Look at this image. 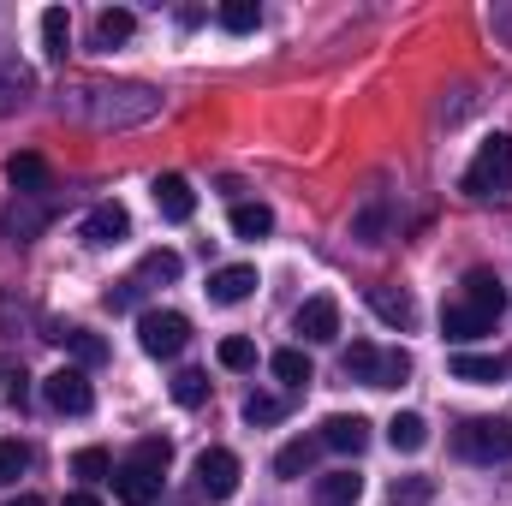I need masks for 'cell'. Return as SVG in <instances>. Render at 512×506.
<instances>
[{
    "instance_id": "33",
    "label": "cell",
    "mask_w": 512,
    "mask_h": 506,
    "mask_svg": "<svg viewBox=\"0 0 512 506\" xmlns=\"http://www.w3.org/2000/svg\"><path fill=\"white\" fill-rule=\"evenodd\" d=\"M179 274H185V256L179 251H149L143 268H137V280H179Z\"/></svg>"
},
{
    "instance_id": "8",
    "label": "cell",
    "mask_w": 512,
    "mask_h": 506,
    "mask_svg": "<svg viewBox=\"0 0 512 506\" xmlns=\"http://www.w3.org/2000/svg\"><path fill=\"white\" fill-rule=\"evenodd\" d=\"M48 227H54V203H48V197H12L6 215H0V233H6L12 245H30V239H42Z\"/></svg>"
},
{
    "instance_id": "27",
    "label": "cell",
    "mask_w": 512,
    "mask_h": 506,
    "mask_svg": "<svg viewBox=\"0 0 512 506\" xmlns=\"http://www.w3.org/2000/svg\"><path fill=\"white\" fill-rule=\"evenodd\" d=\"M370 310H376L382 322H393V328H411V322H417V304H411L405 292H387V286H370Z\"/></svg>"
},
{
    "instance_id": "2",
    "label": "cell",
    "mask_w": 512,
    "mask_h": 506,
    "mask_svg": "<svg viewBox=\"0 0 512 506\" xmlns=\"http://www.w3.org/2000/svg\"><path fill=\"white\" fill-rule=\"evenodd\" d=\"M340 370L352 381H364V387H405L411 381V352H399V346H370V340H352L346 346V358H340Z\"/></svg>"
},
{
    "instance_id": "13",
    "label": "cell",
    "mask_w": 512,
    "mask_h": 506,
    "mask_svg": "<svg viewBox=\"0 0 512 506\" xmlns=\"http://www.w3.org/2000/svg\"><path fill=\"white\" fill-rule=\"evenodd\" d=\"M155 209H161V221L185 227V221L197 215V191H191V179H185V173H161V179H155Z\"/></svg>"
},
{
    "instance_id": "30",
    "label": "cell",
    "mask_w": 512,
    "mask_h": 506,
    "mask_svg": "<svg viewBox=\"0 0 512 506\" xmlns=\"http://www.w3.org/2000/svg\"><path fill=\"white\" fill-rule=\"evenodd\" d=\"M268 370H274V376L286 381V387H310V381H316V370H310V358H304L298 346L274 352V358H268Z\"/></svg>"
},
{
    "instance_id": "18",
    "label": "cell",
    "mask_w": 512,
    "mask_h": 506,
    "mask_svg": "<svg viewBox=\"0 0 512 506\" xmlns=\"http://www.w3.org/2000/svg\"><path fill=\"white\" fill-rule=\"evenodd\" d=\"M316 453H322V441H316V435H298V441H286V447L274 453V477H286V483L310 477V471H316Z\"/></svg>"
},
{
    "instance_id": "34",
    "label": "cell",
    "mask_w": 512,
    "mask_h": 506,
    "mask_svg": "<svg viewBox=\"0 0 512 506\" xmlns=\"http://www.w3.org/2000/svg\"><path fill=\"white\" fill-rule=\"evenodd\" d=\"M286 417V399H274V393H251L245 399V423L251 429H268V423H280Z\"/></svg>"
},
{
    "instance_id": "7",
    "label": "cell",
    "mask_w": 512,
    "mask_h": 506,
    "mask_svg": "<svg viewBox=\"0 0 512 506\" xmlns=\"http://www.w3.org/2000/svg\"><path fill=\"white\" fill-rule=\"evenodd\" d=\"M191 477H197V489H203L209 501H233V495H239V453H227V447H203L197 465H191Z\"/></svg>"
},
{
    "instance_id": "41",
    "label": "cell",
    "mask_w": 512,
    "mask_h": 506,
    "mask_svg": "<svg viewBox=\"0 0 512 506\" xmlns=\"http://www.w3.org/2000/svg\"><path fill=\"white\" fill-rule=\"evenodd\" d=\"M6 506H42V495H18V501H6Z\"/></svg>"
},
{
    "instance_id": "14",
    "label": "cell",
    "mask_w": 512,
    "mask_h": 506,
    "mask_svg": "<svg viewBox=\"0 0 512 506\" xmlns=\"http://www.w3.org/2000/svg\"><path fill=\"white\" fill-rule=\"evenodd\" d=\"M459 304H471V310H483V316H495L501 322V310H507V286H501V274L495 268H471L465 274V298Z\"/></svg>"
},
{
    "instance_id": "17",
    "label": "cell",
    "mask_w": 512,
    "mask_h": 506,
    "mask_svg": "<svg viewBox=\"0 0 512 506\" xmlns=\"http://www.w3.org/2000/svg\"><path fill=\"white\" fill-rule=\"evenodd\" d=\"M441 334H447L453 346H471V340L495 334V316H483V310H471V304H447V310H441Z\"/></svg>"
},
{
    "instance_id": "19",
    "label": "cell",
    "mask_w": 512,
    "mask_h": 506,
    "mask_svg": "<svg viewBox=\"0 0 512 506\" xmlns=\"http://www.w3.org/2000/svg\"><path fill=\"white\" fill-rule=\"evenodd\" d=\"M358 495H364V477H358V471H328V477H316V489H310L316 506H358Z\"/></svg>"
},
{
    "instance_id": "20",
    "label": "cell",
    "mask_w": 512,
    "mask_h": 506,
    "mask_svg": "<svg viewBox=\"0 0 512 506\" xmlns=\"http://www.w3.org/2000/svg\"><path fill=\"white\" fill-rule=\"evenodd\" d=\"M72 358H78V370H96V364H108V340L102 334H90V328H60L54 334Z\"/></svg>"
},
{
    "instance_id": "6",
    "label": "cell",
    "mask_w": 512,
    "mask_h": 506,
    "mask_svg": "<svg viewBox=\"0 0 512 506\" xmlns=\"http://www.w3.org/2000/svg\"><path fill=\"white\" fill-rule=\"evenodd\" d=\"M42 399H48V405H54L60 417H84V411L96 405V387H90V370L66 364V370L42 376Z\"/></svg>"
},
{
    "instance_id": "26",
    "label": "cell",
    "mask_w": 512,
    "mask_h": 506,
    "mask_svg": "<svg viewBox=\"0 0 512 506\" xmlns=\"http://www.w3.org/2000/svg\"><path fill=\"white\" fill-rule=\"evenodd\" d=\"M227 221H233L239 239H268V233H274V209H268V203H233Z\"/></svg>"
},
{
    "instance_id": "28",
    "label": "cell",
    "mask_w": 512,
    "mask_h": 506,
    "mask_svg": "<svg viewBox=\"0 0 512 506\" xmlns=\"http://www.w3.org/2000/svg\"><path fill=\"white\" fill-rule=\"evenodd\" d=\"M131 30H137V18H131L126 6L96 12V48H120V42H131Z\"/></svg>"
},
{
    "instance_id": "36",
    "label": "cell",
    "mask_w": 512,
    "mask_h": 506,
    "mask_svg": "<svg viewBox=\"0 0 512 506\" xmlns=\"http://www.w3.org/2000/svg\"><path fill=\"white\" fill-rule=\"evenodd\" d=\"M215 358H221V370H256V346L245 340V334H227Z\"/></svg>"
},
{
    "instance_id": "12",
    "label": "cell",
    "mask_w": 512,
    "mask_h": 506,
    "mask_svg": "<svg viewBox=\"0 0 512 506\" xmlns=\"http://www.w3.org/2000/svg\"><path fill=\"white\" fill-rule=\"evenodd\" d=\"M316 441H322L328 453H352V459H358V453L370 447V423H364L358 411H334V417L316 429Z\"/></svg>"
},
{
    "instance_id": "9",
    "label": "cell",
    "mask_w": 512,
    "mask_h": 506,
    "mask_svg": "<svg viewBox=\"0 0 512 506\" xmlns=\"http://www.w3.org/2000/svg\"><path fill=\"white\" fill-rule=\"evenodd\" d=\"M292 334L310 340V346H334V340H340V304H334L328 292L304 298V304L292 310Z\"/></svg>"
},
{
    "instance_id": "3",
    "label": "cell",
    "mask_w": 512,
    "mask_h": 506,
    "mask_svg": "<svg viewBox=\"0 0 512 506\" xmlns=\"http://www.w3.org/2000/svg\"><path fill=\"white\" fill-rule=\"evenodd\" d=\"M453 453L465 465H495V459H512V417H465L453 429Z\"/></svg>"
},
{
    "instance_id": "24",
    "label": "cell",
    "mask_w": 512,
    "mask_h": 506,
    "mask_svg": "<svg viewBox=\"0 0 512 506\" xmlns=\"http://www.w3.org/2000/svg\"><path fill=\"white\" fill-rule=\"evenodd\" d=\"M42 54L48 60H66L72 54V18H66V6H48L42 12Z\"/></svg>"
},
{
    "instance_id": "31",
    "label": "cell",
    "mask_w": 512,
    "mask_h": 506,
    "mask_svg": "<svg viewBox=\"0 0 512 506\" xmlns=\"http://www.w3.org/2000/svg\"><path fill=\"white\" fill-rule=\"evenodd\" d=\"M387 501L393 506H429L435 501V477H393L387 483Z\"/></svg>"
},
{
    "instance_id": "38",
    "label": "cell",
    "mask_w": 512,
    "mask_h": 506,
    "mask_svg": "<svg viewBox=\"0 0 512 506\" xmlns=\"http://www.w3.org/2000/svg\"><path fill=\"white\" fill-rule=\"evenodd\" d=\"M173 399H179V405H203V399H209V376H203V370H179V376H173Z\"/></svg>"
},
{
    "instance_id": "4",
    "label": "cell",
    "mask_w": 512,
    "mask_h": 506,
    "mask_svg": "<svg viewBox=\"0 0 512 506\" xmlns=\"http://www.w3.org/2000/svg\"><path fill=\"white\" fill-rule=\"evenodd\" d=\"M459 185H465V197H501V191H507L512 185V137L507 131H495V137L477 149V161L465 167Z\"/></svg>"
},
{
    "instance_id": "16",
    "label": "cell",
    "mask_w": 512,
    "mask_h": 506,
    "mask_svg": "<svg viewBox=\"0 0 512 506\" xmlns=\"http://www.w3.org/2000/svg\"><path fill=\"white\" fill-rule=\"evenodd\" d=\"M6 179H12V191H18V197H48V191H54L48 161H42V155H30V149L6 161Z\"/></svg>"
},
{
    "instance_id": "1",
    "label": "cell",
    "mask_w": 512,
    "mask_h": 506,
    "mask_svg": "<svg viewBox=\"0 0 512 506\" xmlns=\"http://www.w3.org/2000/svg\"><path fill=\"white\" fill-rule=\"evenodd\" d=\"M72 114H84L90 126H102V131H126L161 114V90H149V84H84Z\"/></svg>"
},
{
    "instance_id": "21",
    "label": "cell",
    "mask_w": 512,
    "mask_h": 506,
    "mask_svg": "<svg viewBox=\"0 0 512 506\" xmlns=\"http://www.w3.org/2000/svg\"><path fill=\"white\" fill-rule=\"evenodd\" d=\"M447 370H453L459 381H471V387H495V381L507 376V364H501V358H477V352H453V358H447Z\"/></svg>"
},
{
    "instance_id": "11",
    "label": "cell",
    "mask_w": 512,
    "mask_h": 506,
    "mask_svg": "<svg viewBox=\"0 0 512 506\" xmlns=\"http://www.w3.org/2000/svg\"><path fill=\"white\" fill-rule=\"evenodd\" d=\"M131 239V209L126 203H96L90 215H84V245H126Z\"/></svg>"
},
{
    "instance_id": "37",
    "label": "cell",
    "mask_w": 512,
    "mask_h": 506,
    "mask_svg": "<svg viewBox=\"0 0 512 506\" xmlns=\"http://www.w3.org/2000/svg\"><path fill=\"white\" fill-rule=\"evenodd\" d=\"M131 459H137V465H149V471H161V477H167V465H173V447H167V441H161V435H149V441H137V447H131Z\"/></svg>"
},
{
    "instance_id": "5",
    "label": "cell",
    "mask_w": 512,
    "mask_h": 506,
    "mask_svg": "<svg viewBox=\"0 0 512 506\" xmlns=\"http://www.w3.org/2000/svg\"><path fill=\"white\" fill-rule=\"evenodd\" d=\"M185 340H191V322H185L179 310H143V316H137V346H143L149 358H179Z\"/></svg>"
},
{
    "instance_id": "15",
    "label": "cell",
    "mask_w": 512,
    "mask_h": 506,
    "mask_svg": "<svg viewBox=\"0 0 512 506\" xmlns=\"http://www.w3.org/2000/svg\"><path fill=\"white\" fill-rule=\"evenodd\" d=\"M203 292H209V304H245V298L256 292V268H251V262H233V268H215Z\"/></svg>"
},
{
    "instance_id": "40",
    "label": "cell",
    "mask_w": 512,
    "mask_h": 506,
    "mask_svg": "<svg viewBox=\"0 0 512 506\" xmlns=\"http://www.w3.org/2000/svg\"><path fill=\"white\" fill-rule=\"evenodd\" d=\"M66 506H102V501H96V495H84V489H78V495H66Z\"/></svg>"
},
{
    "instance_id": "35",
    "label": "cell",
    "mask_w": 512,
    "mask_h": 506,
    "mask_svg": "<svg viewBox=\"0 0 512 506\" xmlns=\"http://www.w3.org/2000/svg\"><path fill=\"white\" fill-rule=\"evenodd\" d=\"M30 471V447L24 441H0V489H12Z\"/></svg>"
},
{
    "instance_id": "22",
    "label": "cell",
    "mask_w": 512,
    "mask_h": 506,
    "mask_svg": "<svg viewBox=\"0 0 512 506\" xmlns=\"http://www.w3.org/2000/svg\"><path fill=\"white\" fill-rule=\"evenodd\" d=\"M387 447H393V453H423V447H429V423H423L417 411H399V417L387 423Z\"/></svg>"
},
{
    "instance_id": "10",
    "label": "cell",
    "mask_w": 512,
    "mask_h": 506,
    "mask_svg": "<svg viewBox=\"0 0 512 506\" xmlns=\"http://www.w3.org/2000/svg\"><path fill=\"white\" fill-rule=\"evenodd\" d=\"M114 501L120 506H155L161 501V471H149V465H137V459L114 465Z\"/></svg>"
},
{
    "instance_id": "39",
    "label": "cell",
    "mask_w": 512,
    "mask_h": 506,
    "mask_svg": "<svg viewBox=\"0 0 512 506\" xmlns=\"http://www.w3.org/2000/svg\"><path fill=\"white\" fill-rule=\"evenodd\" d=\"M137 292H143V280H114V286H108V310H131Z\"/></svg>"
},
{
    "instance_id": "23",
    "label": "cell",
    "mask_w": 512,
    "mask_h": 506,
    "mask_svg": "<svg viewBox=\"0 0 512 506\" xmlns=\"http://www.w3.org/2000/svg\"><path fill=\"white\" fill-rule=\"evenodd\" d=\"M352 239H364V245H382V239H387V197H382V191H370V197H364V209L352 215Z\"/></svg>"
},
{
    "instance_id": "25",
    "label": "cell",
    "mask_w": 512,
    "mask_h": 506,
    "mask_svg": "<svg viewBox=\"0 0 512 506\" xmlns=\"http://www.w3.org/2000/svg\"><path fill=\"white\" fill-rule=\"evenodd\" d=\"M24 102H30V72H24L18 60H0V120L18 114Z\"/></svg>"
},
{
    "instance_id": "32",
    "label": "cell",
    "mask_w": 512,
    "mask_h": 506,
    "mask_svg": "<svg viewBox=\"0 0 512 506\" xmlns=\"http://www.w3.org/2000/svg\"><path fill=\"white\" fill-rule=\"evenodd\" d=\"M215 18H221V30H233V36H251L256 24H262V6H256V0H227Z\"/></svg>"
},
{
    "instance_id": "29",
    "label": "cell",
    "mask_w": 512,
    "mask_h": 506,
    "mask_svg": "<svg viewBox=\"0 0 512 506\" xmlns=\"http://www.w3.org/2000/svg\"><path fill=\"white\" fill-rule=\"evenodd\" d=\"M72 477H84V483H114V453H108V447H78V453H72Z\"/></svg>"
}]
</instances>
